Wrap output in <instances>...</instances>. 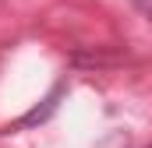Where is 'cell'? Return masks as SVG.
<instances>
[{"label": "cell", "mask_w": 152, "mask_h": 148, "mask_svg": "<svg viewBox=\"0 0 152 148\" xmlns=\"http://www.w3.org/2000/svg\"><path fill=\"white\" fill-rule=\"evenodd\" d=\"M60 95H64V85H57L46 99H42V106H36V110H28L21 120H14V123H7L4 127V134H11V131H25V127H36V123H42V120H50V113L57 110V102H60Z\"/></svg>", "instance_id": "obj_1"}, {"label": "cell", "mask_w": 152, "mask_h": 148, "mask_svg": "<svg viewBox=\"0 0 152 148\" xmlns=\"http://www.w3.org/2000/svg\"><path fill=\"white\" fill-rule=\"evenodd\" d=\"M134 4H138V7H142L145 14H152V0H134Z\"/></svg>", "instance_id": "obj_2"}, {"label": "cell", "mask_w": 152, "mask_h": 148, "mask_svg": "<svg viewBox=\"0 0 152 148\" xmlns=\"http://www.w3.org/2000/svg\"><path fill=\"white\" fill-rule=\"evenodd\" d=\"M149 21H152V14H149Z\"/></svg>", "instance_id": "obj_3"}]
</instances>
